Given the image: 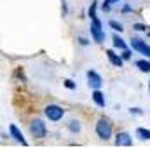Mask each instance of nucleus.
Instances as JSON below:
<instances>
[{"mask_svg": "<svg viewBox=\"0 0 150 148\" xmlns=\"http://www.w3.org/2000/svg\"><path fill=\"white\" fill-rule=\"evenodd\" d=\"M108 26L112 28L113 32H119V33H122V32H124L122 23H119V21H115V19H110V21H108Z\"/></svg>", "mask_w": 150, "mask_h": 148, "instance_id": "nucleus-15", "label": "nucleus"}, {"mask_svg": "<svg viewBox=\"0 0 150 148\" xmlns=\"http://www.w3.org/2000/svg\"><path fill=\"white\" fill-rule=\"evenodd\" d=\"M28 129H30V134H32L35 140H44V138L47 136V125L44 124L42 118H37V117H35V118L30 122Z\"/></svg>", "mask_w": 150, "mask_h": 148, "instance_id": "nucleus-2", "label": "nucleus"}, {"mask_svg": "<svg viewBox=\"0 0 150 148\" xmlns=\"http://www.w3.org/2000/svg\"><path fill=\"white\" fill-rule=\"evenodd\" d=\"M113 143H115V147H131V145H133V138H131L129 132L120 131V132H117Z\"/></svg>", "mask_w": 150, "mask_h": 148, "instance_id": "nucleus-7", "label": "nucleus"}, {"mask_svg": "<svg viewBox=\"0 0 150 148\" xmlns=\"http://www.w3.org/2000/svg\"><path fill=\"white\" fill-rule=\"evenodd\" d=\"M79 42H80V45H87V44H89V40H86L84 37H80V38H79Z\"/></svg>", "mask_w": 150, "mask_h": 148, "instance_id": "nucleus-24", "label": "nucleus"}, {"mask_svg": "<svg viewBox=\"0 0 150 148\" xmlns=\"http://www.w3.org/2000/svg\"><path fill=\"white\" fill-rule=\"evenodd\" d=\"M129 45L133 47V51H136V52L143 54L145 58H149V59H150V45L143 40V38L133 37V38H131V42H129Z\"/></svg>", "mask_w": 150, "mask_h": 148, "instance_id": "nucleus-5", "label": "nucleus"}, {"mask_svg": "<svg viewBox=\"0 0 150 148\" xmlns=\"http://www.w3.org/2000/svg\"><path fill=\"white\" fill-rule=\"evenodd\" d=\"M131 54H133V51H131L129 47H127V49H124V51L120 52V56H122V59H124V61H127V59H131Z\"/></svg>", "mask_w": 150, "mask_h": 148, "instance_id": "nucleus-19", "label": "nucleus"}, {"mask_svg": "<svg viewBox=\"0 0 150 148\" xmlns=\"http://www.w3.org/2000/svg\"><path fill=\"white\" fill-rule=\"evenodd\" d=\"M63 85H65L67 89H72V91H74L75 87H77V85H75V82H74V80H70V78H67V80L63 82Z\"/></svg>", "mask_w": 150, "mask_h": 148, "instance_id": "nucleus-20", "label": "nucleus"}, {"mask_svg": "<svg viewBox=\"0 0 150 148\" xmlns=\"http://www.w3.org/2000/svg\"><path fill=\"white\" fill-rule=\"evenodd\" d=\"M67 127H68V131H70V132H74V134H77V132H80V131H82L80 120H77V118H72V120L67 124Z\"/></svg>", "mask_w": 150, "mask_h": 148, "instance_id": "nucleus-12", "label": "nucleus"}, {"mask_svg": "<svg viewBox=\"0 0 150 148\" xmlns=\"http://www.w3.org/2000/svg\"><path fill=\"white\" fill-rule=\"evenodd\" d=\"M133 30H136V32H149V26L147 25H143V23H134L133 25Z\"/></svg>", "mask_w": 150, "mask_h": 148, "instance_id": "nucleus-18", "label": "nucleus"}, {"mask_svg": "<svg viewBox=\"0 0 150 148\" xmlns=\"http://www.w3.org/2000/svg\"><path fill=\"white\" fill-rule=\"evenodd\" d=\"M9 136H11L12 140H16L18 143H21L23 147H26V145H28V141L25 140V136H23V132L19 131V127H18L16 124H11V125H9Z\"/></svg>", "mask_w": 150, "mask_h": 148, "instance_id": "nucleus-8", "label": "nucleus"}, {"mask_svg": "<svg viewBox=\"0 0 150 148\" xmlns=\"http://www.w3.org/2000/svg\"><path fill=\"white\" fill-rule=\"evenodd\" d=\"M112 44H113V47H115V49H119V51H124V49H127V44H126V40L120 37L119 33H113Z\"/></svg>", "mask_w": 150, "mask_h": 148, "instance_id": "nucleus-11", "label": "nucleus"}, {"mask_svg": "<svg viewBox=\"0 0 150 148\" xmlns=\"http://www.w3.org/2000/svg\"><path fill=\"white\" fill-rule=\"evenodd\" d=\"M129 113H131V115H143V110L134 106V108H129Z\"/></svg>", "mask_w": 150, "mask_h": 148, "instance_id": "nucleus-22", "label": "nucleus"}, {"mask_svg": "<svg viewBox=\"0 0 150 148\" xmlns=\"http://www.w3.org/2000/svg\"><path fill=\"white\" fill-rule=\"evenodd\" d=\"M61 11H63V12H61L63 16H67V14H68V7H67V0H61Z\"/></svg>", "mask_w": 150, "mask_h": 148, "instance_id": "nucleus-23", "label": "nucleus"}, {"mask_svg": "<svg viewBox=\"0 0 150 148\" xmlns=\"http://www.w3.org/2000/svg\"><path fill=\"white\" fill-rule=\"evenodd\" d=\"M119 2H120V0H103V4H101V9H103L105 12H108L113 5H117Z\"/></svg>", "mask_w": 150, "mask_h": 148, "instance_id": "nucleus-16", "label": "nucleus"}, {"mask_svg": "<svg viewBox=\"0 0 150 148\" xmlns=\"http://www.w3.org/2000/svg\"><path fill=\"white\" fill-rule=\"evenodd\" d=\"M113 134V127H112V122L107 118V117H100L96 120V136L103 141L110 140Z\"/></svg>", "mask_w": 150, "mask_h": 148, "instance_id": "nucleus-1", "label": "nucleus"}, {"mask_svg": "<svg viewBox=\"0 0 150 148\" xmlns=\"http://www.w3.org/2000/svg\"><path fill=\"white\" fill-rule=\"evenodd\" d=\"M134 65H136V68H140V72L150 73V59H138Z\"/></svg>", "mask_w": 150, "mask_h": 148, "instance_id": "nucleus-14", "label": "nucleus"}, {"mask_svg": "<svg viewBox=\"0 0 150 148\" xmlns=\"http://www.w3.org/2000/svg\"><path fill=\"white\" fill-rule=\"evenodd\" d=\"M136 138L142 140V141H149L150 140V129H147V127H138L136 129Z\"/></svg>", "mask_w": 150, "mask_h": 148, "instance_id": "nucleus-13", "label": "nucleus"}, {"mask_svg": "<svg viewBox=\"0 0 150 148\" xmlns=\"http://www.w3.org/2000/svg\"><path fill=\"white\" fill-rule=\"evenodd\" d=\"M107 58H108V61H110V65L115 66V68H120L122 65H124V59H122V56L120 54H117L113 49H107Z\"/></svg>", "mask_w": 150, "mask_h": 148, "instance_id": "nucleus-9", "label": "nucleus"}, {"mask_svg": "<svg viewBox=\"0 0 150 148\" xmlns=\"http://www.w3.org/2000/svg\"><path fill=\"white\" fill-rule=\"evenodd\" d=\"M96 7H98V2H91L89 11H87V14H89V18H91V19H94V18H96Z\"/></svg>", "mask_w": 150, "mask_h": 148, "instance_id": "nucleus-17", "label": "nucleus"}, {"mask_svg": "<svg viewBox=\"0 0 150 148\" xmlns=\"http://www.w3.org/2000/svg\"><path fill=\"white\" fill-rule=\"evenodd\" d=\"M44 115L51 120V122H59L65 115V110L59 106V105H47L44 108Z\"/></svg>", "mask_w": 150, "mask_h": 148, "instance_id": "nucleus-4", "label": "nucleus"}, {"mask_svg": "<svg viewBox=\"0 0 150 148\" xmlns=\"http://www.w3.org/2000/svg\"><path fill=\"white\" fill-rule=\"evenodd\" d=\"M91 38L96 44H103V40H105V30H103V25L98 18L91 19Z\"/></svg>", "mask_w": 150, "mask_h": 148, "instance_id": "nucleus-3", "label": "nucleus"}, {"mask_svg": "<svg viewBox=\"0 0 150 148\" xmlns=\"http://www.w3.org/2000/svg\"><path fill=\"white\" fill-rule=\"evenodd\" d=\"M87 85L91 87V89H101V85H103V78H101V75L98 73V72H94V70H87Z\"/></svg>", "mask_w": 150, "mask_h": 148, "instance_id": "nucleus-6", "label": "nucleus"}, {"mask_svg": "<svg viewBox=\"0 0 150 148\" xmlns=\"http://www.w3.org/2000/svg\"><path fill=\"white\" fill-rule=\"evenodd\" d=\"M120 12H122V14H129V12H134V9H133L129 4H126V5L122 7V11H120Z\"/></svg>", "mask_w": 150, "mask_h": 148, "instance_id": "nucleus-21", "label": "nucleus"}, {"mask_svg": "<svg viewBox=\"0 0 150 148\" xmlns=\"http://www.w3.org/2000/svg\"><path fill=\"white\" fill-rule=\"evenodd\" d=\"M149 92H150V80H149Z\"/></svg>", "mask_w": 150, "mask_h": 148, "instance_id": "nucleus-25", "label": "nucleus"}, {"mask_svg": "<svg viewBox=\"0 0 150 148\" xmlns=\"http://www.w3.org/2000/svg\"><path fill=\"white\" fill-rule=\"evenodd\" d=\"M147 35H149V38H150V32H147Z\"/></svg>", "mask_w": 150, "mask_h": 148, "instance_id": "nucleus-26", "label": "nucleus"}, {"mask_svg": "<svg viewBox=\"0 0 150 148\" xmlns=\"http://www.w3.org/2000/svg\"><path fill=\"white\" fill-rule=\"evenodd\" d=\"M91 98H93V101H94V105H96L98 108H105V106H107L105 94H103L100 89H93V92H91Z\"/></svg>", "mask_w": 150, "mask_h": 148, "instance_id": "nucleus-10", "label": "nucleus"}]
</instances>
